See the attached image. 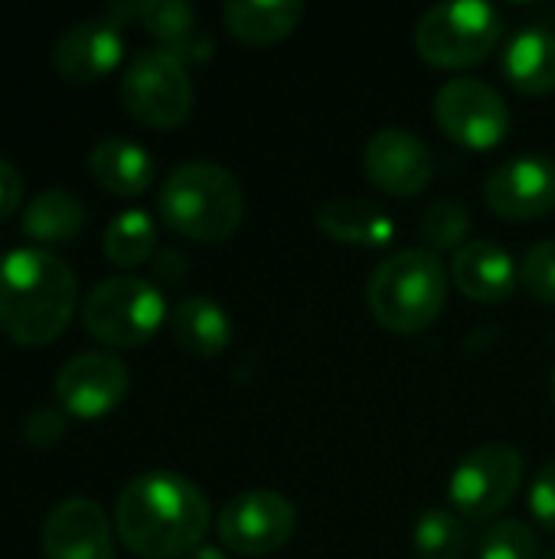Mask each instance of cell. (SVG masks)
<instances>
[{"instance_id":"6da1fadb","label":"cell","mask_w":555,"mask_h":559,"mask_svg":"<svg viewBox=\"0 0 555 559\" xmlns=\"http://www.w3.org/2000/svg\"><path fill=\"white\" fill-rule=\"evenodd\" d=\"M114 531L137 557H186L209 531V501L177 472H144L121 488L114 501Z\"/></svg>"},{"instance_id":"7a4b0ae2","label":"cell","mask_w":555,"mask_h":559,"mask_svg":"<svg viewBox=\"0 0 555 559\" xmlns=\"http://www.w3.org/2000/svg\"><path fill=\"white\" fill-rule=\"evenodd\" d=\"M79 301V282L65 259L46 246H20L0 259V328L16 344L56 341Z\"/></svg>"},{"instance_id":"3957f363","label":"cell","mask_w":555,"mask_h":559,"mask_svg":"<svg viewBox=\"0 0 555 559\" xmlns=\"http://www.w3.org/2000/svg\"><path fill=\"white\" fill-rule=\"evenodd\" d=\"M157 210L173 233L193 242H222L239 229L245 197L226 167L213 160H186L164 177Z\"/></svg>"},{"instance_id":"277c9868","label":"cell","mask_w":555,"mask_h":559,"mask_svg":"<svg viewBox=\"0 0 555 559\" xmlns=\"http://www.w3.org/2000/svg\"><path fill=\"white\" fill-rule=\"evenodd\" d=\"M448 301V269L429 249H402L383 259L366 282L370 314L393 334L429 331Z\"/></svg>"},{"instance_id":"5b68a950","label":"cell","mask_w":555,"mask_h":559,"mask_svg":"<svg viewBox=\"0 0 555 559\" xmlns=\"http://www.w3.org/2000/svg\"><path fill=\"white\" fill-rule=\"evenodd\" d=\"M504 36V13L484 0L435 3L415 26V52L438 69L484 62Z\"/></svg>"},{"instance_id":"8992f818","label":"cell","mask_w":555,"mask_h":559,"mask_svg":"<svg viewBox=\"0 0 555 559\" xmlns=\"http://www.w3.org/2000/svg\"><path fill=\"white\" fill-rule=\"evenodd\" d=\"M167 318L164 292L137 275H111L82 298V321L88 334L111 347H137Z\"/></svg>"},{"instance_id":"52a82bcc","label":"cell","mask_w":555,"mask_h":559,"mask_svg":"<svg viewBox=\"0 0 555 559\" xmlns=\"http://www.w3.org/2000/svg\"><path fill=\"white\" fill-rule=\"evenodd\" d=\"M121 105L150 128H177L193 111V82L186 62L160 46L134 52L121 75Z\"/></svg>"},{"instance_id":"ba28073f","label":"cell","mask_w":555,"mask_h":559,"mask_svg":"<svg viewBox=\"0 0 555 559\" xmlns=\"http://www.w3.org/2000/svg\"><path fill=\"white\" fill-rule=\"evenodd\" d=\"M523 485V455L507 442H484L468 452L448 478V498L464 521L497 518Z\"/></svg>"},{"instance_id":"9c48e42d","label":"cell","mask_w":555,"mask_h":559,"mask_svg":"<svg viewBox=\"0 0 555 559\" xmlns=\"http://www.w3.org/2000/svg\"><path fill=\"white\" fill-rule=\"evenodd\" d=\"M435 121L461 147L491 151L510 131V108L494 85L481 79H451L435 95Z\"/></svg>"},{"instance_id":"30bf717a","label":"cell","mask_w":555,"mask_h":559,"mask_svg":"<svg viewBox=\"0 0 555 559\" xmlns=\"http://www.w3.org/2000/svg\"><path fill=\"white\" fill-rule=\"evenodd\" d=\"M298 527L294 504L278 491H242L219 511L216 531L226 550L239 557H265L281 550Z\"/></svg>"},{"instance_id":"8fae6325","label":"cell","mask_w":555,"mask_h":559,"mask_svg":"<svg viewBox=\"0 0 555 559\" xmlns=\"http://www.w3.org/2000/svg\"><path fill=\"white\" fill-rule=\"evenodd\" d=\"M128 367L108 350H79L56 373V400L69 416L98 419L128 393Z\"/></svg>"},{"instance_id":"7c38bea8","label":"cell","mask_w":555,"mask_h":559,"mask_svg":"<svg viewBox=\"0 0 555 559\" xmlns=\"http://www.w3.org/2000/svg\"><path fill=\"white\" fill-rule=\"evenodd\" d=\"M39 544L46 559H114V531L98 501L85 495L62 498L49 508Z\"/></svg>"},{"instance_id":"4fadbf2b","label":"cell","mask_w":555,"mask_h":559,"mask_svg":"<svg viewBox=\"0 0 555 559\" xmlns=\"http://www.w3.org/2000/svg\"><path fill=\"white\" fill-rule=\"evenodd\" d=\"M487 206L504 219H540L555 210V160L523 154L500 167L484 183Z\"/></svg>"},{"instance_id":"5bb4252c","label":"cell","mask_w":555,"mask_h":559,"mask_svg":"<svg viewBox=\"0 0 555 559\" xmlns=\"http://www.w3.org/2000/svg\"><path fill=\"white\" fill-rule=\"evenodd\" d=\"M363 167L370 183L389 197H415L432 180V151L409 128H383L366 141Z\"/></svg>"},{"instance_id":"9a60e30c","label":"cell","mask_w":555,"mask_h":559,"mask_svg":"<svg viewBox=\"0 0 555 559\" xmlns=\"http://www.w3.org/2000/svg\"><path fill=\"white\" fill-rule=\"evenodd\" d=\"M124 52V33L114 20L85 16L72 26H65L52 43V66L69 82H92L111 72L121 62Z\"/></svg>"},{"instance_id":"2e32d148","label":"cell","mask_w":555,"mask_h":559,"mask_svg":"<svg viewBox=\"0 0 555 559\" xmlns=\"http://www.w3.org/2000/svg\"><path fill=\"white\" fill-rule=\"evenodd\" d=\"M451 278L464 298L481 305L507 301L520 285V265L514 255L494 239H471L464 249L455 252Z\"/></svg>"},{"instance_id":"e0dca14e","label":"cell","mask_w":555,"mask_h":559,"mask_svg":"<svg viewBox=\"0 0 555 559\" xmlns=\"http://www.w3.org/2000/svg\"><path fill=\"white\" fill-rule=\"evenodd\" d=\"M137 23L160 43V49L183 62L213 52V36L200 26L196 10L186 0H137Z\"/></svg>"},{"instance_id":"ac0fdd59","label":"cell","mask_w":555,"mask_h":559,"mask_svg":"<svg viewBox=\"0 0 555 559\" xmlns=\"http://www.w3.org/2000/svg\"><path fill=\"white\" fill-rule=\"evenodd\" d=\"M317 229L343 246H360V249H379L389 246L396 236L393 216L363 197H340L330 200L317 210Z\"/></svg>"},{"instance_id":"d6986e66","label":"cell","mask_w":555,"mask_h":559,"mask_svg":"<svg viewBox=\"0 0 555 559\" xmlns=\"http://www.w3.org/2000/svg\"><path fill=\"white\" fill-rule=\"evenodd\" d=\"M504 79L520 95H550L555 88V33L546 26H527L520 29L500 59Z\"/></svg>"},{"instance_id":"ffe728a7","label":"cell","mask_w":555,"mask_h":559,"mask_svg":"<svg viewBox=\"0 0 555 559\" xmlns=\"http://www.w3.org/2000/svg\"><path fill=\"white\" fill-rule=\"evenodd\" d=\"M88 170L105 190L137 197L154 180V157L144 144L121 134H108L88 151Z\"/></svg>"},{"instance_id":"44dd1931","label":"cell","mask_w":555,"mask_h":559,"mask_svg":"<svg viewBox=\"0 0 555 559\" xmlns=\"http://www.w3.org/2000/svg\"><path fill=\"white\" fill-rule=\"evenodd\" d=\"M170 334L177 347L196 357H216L232 341V321L226 308L206 295H190L170 311Z\"/></svg>"},{"instance_id":"7402d4cb","label":"cell","mask_w":555,"mask_h":559,"mask_svg":"<svg viewBox=\"0 0 555 559\" xmlns=\"http://www.w3.org/2000/svg\"><path fill=\"white\" fill-rule=\"evenodd\" d=\"M226 26L245 46H275L291 36L304 16V3L298 0H229Z\"/></svg>"},{"instance_id":"603a6c76","label":"cell","mask_w":555,"mask_h":559,"mask_svg":"<svg viewBox=\"0 0 555 559\" xmlns=\"http://www.w3.org/2000/svg\"><path fill=\"white\" fill-rule=\"evenodd\" d=\"M85 226V203L65 190V187H46L39 190L26 210H23V229L26 236L39 242H65L75 239Z\"/></svg>"},{"instance_id":"cb8c5ba5","label":"cell","mask_w":555,"mask_h":559,"mask_svg":"<svg viewBox=\"0 0 555 559\" xmlns=\"http://www.w3.org/2000/svg\"><path fill=\"white\" fill-rule=\"evenodd\" d=\"M101 246H105V255L124 269H134V265H144L154 259L157 252V223L147 210L141 206H131V210H121L111 216V223L105 226V236H101Z\"/></svg>"},{"instance_id":"d4e9b609","label":"cell","mask_w":555,"mask_h":559,"mask_svg":"<svg viewBox=\"0 0 555 559\" xmlns=\"http://www.w3.org/2000/svg\"><path fill=\"white\" fill-rule=\"evenodd\" d=\"M412 547L419 559H468L471 534H468L464 518L445 508H432L415 521Z\"/></svg>"},{"instance_id":"484cf974","label":"cell","mask_w":555,"mask_h":559,"mask_svg":"<svg viewBox=\"0 0 555 559\" xmlns=\"http://www.w3.org/2000/svg\"><path fill=\"white\" fill-rule=\"evenodd\" d=\"M468 233H471V213L458 200H438L419 219V236H422L425 249L435 255L448 252V249H464Z\"/></svg>"},{"instance_id":"4316f807","label":"cell","mask_w":555,"mask_h":559,"mask_svg":"<svg viewBox=\"0 0 555 559\" xmlns=\"http://www.w3.org/2000/svg\"><path fill=\"white\" fill-rule=\"evenodd\" d=\"M478 559H540V540L523 521H500L484 531Z\"/></svg>"},{"instance_id":"83f0119b","label":"cell","mask_w":555,"mask_h":559,"mask_svg":"<svg viewBox=\"0 0 555 559\" xmlns=\"http://www.w3.org/2000/svg\"><path fill=\"white\" fill-rule=\"evenodd\" d=\"M520 282L536 301L555 305V239H543L527 249L520 262Z\"/></svg>"},{"instance_id":"f1b7e54d","label":"cell","mask_w":555,"mask_h":559,"mask_svg":"<svg viewBox=\"0 0 555 559\" xmlns=\"http://www.w3.org/2000/svg\"><path fill=\"white\" fill-rule=\"evenodd\" d=\"M65 432V409L56 406H36L26 419H23V436L29 445L36 449H49L62 439Z\"/></svg>"},{"instance_id":"f546056e","label":"cell","mask_w":555,"mask_h":559,"mask_svg":"<svg viewBox=\"0 0 555 559\" xmlns=\"http://www.w3.org/2000/svg\"><path fill=\"white\" fill-rule=\"evenodd\" d=\"M530 511H533V518H536L546 531H555V462H550V465L533 478V488H530Z\"/></svg>"},{"instance_id":"4dcf8cb0","label":"cell","mask_w":555,"mask_h":559,"mask_svg":"<svg viewBox=\"0 0 555 559\" xmlns=\"http://www.w3.org/2000/svg\"><path fill=\"white\" fill-rule=\"evenodd\" d=\"M20 197H23V177L7 157H0V219L16 213Z\"/></svg>"},{"instance_id":"1f68e13d","label":"cell","mask_w":555,"mask_h":559,"mask_svg":"<svg viewBox=\"0 0 555 559\" xmlns=\"http://www.w3.org/2000/svg\"><path fill=\"white\" fill-rule=\"evenodd\" d=\"M186 275V255L180 249H160L154 255V278L164 285H177Z\"/></svg>"},{"instance_id":"d6a6232c","label":"cell","mask_w":555,"mask_h":559,"mask_svg":"<svg viewBox=\"0 0 555 559\" xmlns=\"http://www.w3.org/2000/svg\"><path fill=\"white\" fill-rule=\"evenodd\" d=\"M183 559H229L219 547H209V544H200L196 550H190Z\"/></svg>"},{"instance_id":"836d02e7","label":"cell","mask_w":555,"mask_h":559,"mask_svg":"<svg viewBox=\"0 0 555 559\" xmlns=\"http://www.w3.org/2000/svg\"><path fill=\"white\" fill-rule=\"evenodd\" d=\"M550 396H553V406H555V367H553V373H550Z\"/></svg>"},{"instance_id":"e575fe53","label":"cell","mask_w":555,"mask_h":559,"mask_svg":"<svg viewBox=\"0 0 555 559\" xmlns=\"http://www.w3.org/2000/svg\"><path fill=\"white\" fill-rule=\"evenodd\" d=\"M546 559H555V547H553V550H550V554H546Z\"/></svg>"}]
</instances>
